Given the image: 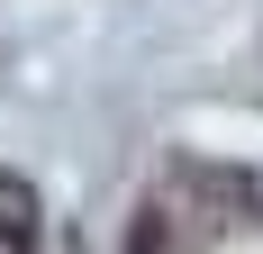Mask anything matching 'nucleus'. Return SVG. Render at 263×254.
Segmentation results:
<instances>
[{"mask_svg":"<svg viewBox=\"0 0 263 254\" xmlns=\"http://www.w3.org/2000/svg\"><path fill=\"white\" fill-rule=\"evenodd\" d=\"M0 254H36V191L0 173Z\"/></svg>","mask_w":263,"mask_h":254,"instance_id":"obj_1","label":"nucleus"}]
</instances>
